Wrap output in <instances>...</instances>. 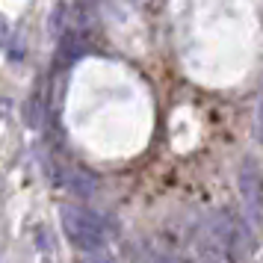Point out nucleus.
Returning a JSON list of instances; mask_svg holds the SVG:
<instances>
[{"label":"nucleus","mask_w":263,"mask_h":263,"mask_svg":"<svg viewBox=\"0 0 263 263\" xmlns=\"http://www.w3.org/2000/svg\"><path fill=\"white\" fill-rule=\"evenodd\" d=\"M6 39H9V27H6V18L0 15V48L6 45Z\"/></svg>","instance_id":"5"},{"label":"nucleus","mask_w":263,"mask_h":263,"mask_svg":"<svg viewBox=\"0 0 263 263\" xmlns=\"http://www.w3.org/2000/svg\"><path fill=\"white\" fill-rule=\"evenodd\" d=\"M68 186H71L74 192H80V195H92V192H95V180L89 178L86 172H80V168H71V175H68Z\"/></svg>","instance_id":"3"},{"label":"nucleus","mask_w":263,"mask_h":263,"mask_svg":"<svg viewBox=\"0 0 263 263\" xmlns=\"http://www.w3.org/2000/svg\"><path fill=\"white\" fill-rule=\"evenodd\" d=\"M62 231L83 251H95L104 242V222L92 210H83V207H65L62 210Z\"/></svg>","instance_id":"1"},{"label":"nucleus","mask_w":263,"mask_h":263,"mask_svg":"<svg viewBox=\"0 0 263 263\" xmlns=\"http://www.w3.org/2000/svg\"><path fill=\"white\" fill-rule=\"evenodd\" d=\"M98 263H109V260H107V257H104V260H98Z\"/></svg>","instance_id":"6"},{"label":"nucleus","mask_w":263,"mask_h":263,"mask_svg":"<svg viewBox=\"0 0 263 263\" xmlns=\"http://www.w3.org/2000/svg\"><path fill=\"white\" fill-rule=\"evenodd\" d=\"M254 136L260 139L263 145V101H260V107H257V121H254Z\"/></svg>","instance_id":"4"},{"label":"nucleus","mask_w":263,"mask_h":263,"mask_svg":"<svg viewBox=\"0 0 263 263\" xmlns=\"http://www.w3.org/2000/svg\"><path fill=\"white\" fill-rule=\"evenodd\" d=\"M239 190H242V201H246V207H249L251 213H257V210H260L263 180H260V172L254 168L251 160H246L242 168H239Z\"/></svg>","instance_id":"2"}]
</instances>
